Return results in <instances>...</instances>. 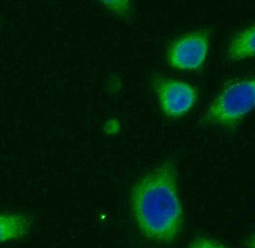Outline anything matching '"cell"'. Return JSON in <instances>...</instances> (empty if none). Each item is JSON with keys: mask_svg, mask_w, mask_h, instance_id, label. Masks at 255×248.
I'll return each mask as SVG.
<instances>
[{"mask_svg": "<svg viewBox=\"0 0 255 248\" xmlns=\"http://www.w3.org/2000/svg\"><path fill=\"white\" fill-rule=\"evenodd\" d=\"M131 203L143 236L161 244H172L178 239L184 215L172 160L139 178L132 189Z\"/></svg>", "mask_w": 255, "mask_h": 248, "instance_id": "1", "label": "cell"}, {"mask_svg": "<svg viewBox=\"0 0 255 248\" xmlns=\"http://www.w3.org/2000/svg\"><path fill=\"white\" fill-rule=\"evenodd\" d=\"M255 102V79L233 80L225 84L210 103L203 122L234 128L254 110Z\"/></svg>", "mask_w": 255, "mask_h": 248, "instance_id": "2", "label": "cell"}, {"mask_svg": "<svg viewBox=\"0 0 255 248\" xmlns=\"http://www.w3.org/2000/svg\"><path fill=\"white\" fill-rule=\"evenodd\" d=\"M210 38L209 29L192 31L177 37L167 48V63L179 71L201 70L209 57Z\"/></svg>", "mask_w": 255, "mask_h": 248, "instance_id": "3", "label": "cell"}, {"mask_svg": "<svg viewBox=\"0 0 255 248\" xmlns=\"http://www.w3.org/2000/svg\"><path fill=\"white\" fill-rule=\"evenodd\" d=\"M153 87L162 113L169 118L185 116L197 102V89L190 83L158 77L153 82Z\"/></svg>", "mask_w": 255, "mask_h": 248, "instance_id": "4", "label": "cell"}, {"mask_svg": "<svg viewBox=\"0 0 255 248\" xmlns=\"http://www.w3.org/2000/svg\"><path fill=\"white\" fill-rule=\"evenodd\" d=\"M32 226V219L22 214H0V244L26 236Z\"/></svg>", "mask_w": 255, "mask_h": 248, "instance_id": "5", "label": "cell"}, {"mask_svg": "<svg viewBox=\"0 0 255 248\" xmlns=\"http://www.w3.org/2000/svg\"><path fill=\"white\" fill-rule=\"evenodd\" d=\"M255 25L252 24L233 36L228 46V57L234 61H241L255 57Z\"/></svg>", "mask_w": 255, "mask_h": 248, "instance_id": "6", "label": "cell"}, {"mask_svg": "<svg viewBox=\"0 0 255 248\" xmlns=\"http://www.w3.org/2000/svg\"><path fill=\"white\" fill-rule=\"evenodd\" d=\"M105 9L121 19L128 20L134 14L132 0H96Z\"/></svg>", "mask_w": 255, "mask_h": 248, "instance_id": "7", "label": "cell"}, {"mask_svg": "<svg viewBox=\"0 0 255 248\" xmlns=\"http://www.w3.org/2000/svg\"><path fill=\"white\" fill-rule=\"evenodd\" d=\"M190 247H194V248H222L223 246L220 243L213 241L209 238H197Z\"/></svg>", "mask_w": 255, "mask_h": 248, "instance_id": "8", "label": "cell"}]
</instances>
